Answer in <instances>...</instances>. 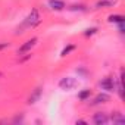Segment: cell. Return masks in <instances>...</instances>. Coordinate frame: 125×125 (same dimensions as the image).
Here are the masks:
<instances>
[{"instance_id": "obj_13", "label": "cell", "mask_w": 125, "mask_h": 125, "mask_svg": "<svg viewBox=\"0 0 125 125\" xmlns=\"http://www.w3.org/2000/svg\"><path fill=\"white\" fill-rule=\"evenodd\" d=\"M74 49H75L74 46H69V47H66V49H65L63 52H62V56H66V54H68V53H69L71 50H74Z\"/></svg>"}, {"instance_id": "obj_15", "label": "cell", "mask_w": 125, "mask_h": 125, "mask_svg": "<svg viewBox=\"0 0 125 125\" xmlns=\"http://www.w3.org/2000/svg\"><path fill=\"white\" fill-rule=\"evenodd\" d=\"M96 31H97V28H90V30H87V31H85V35H93Z\"/></svg>"}, {"instance_id": "obj_6", "label": "cell", "mask_w": 125, "mask_h": 125, "mask_svg": "<svg viewBox=\"0 0 125 125\" xmlns=\"http://www.w3.org/2000/svg\"><path fill=\"white\" fill-rule=\"evenodd\" d=\"M49 6L53 10H62L65 9V2H62V0H49Z\"/></svg>"}, {"instance_id": "obj_2", "label": "cell", "mask_w": 125, "mask_h": 125, "mask_svg": "<svg viewBox=\"0 0 125 125\" xmlns=\"http://www.w3.org/2000/svg\"><path fill=\"white\" fill-rule=\"evenodd\" d=\"M77 85H78V81L75 78H72V77H65V78H62L59 81V87L62 90H72Z\"/></svg>"}, {"instance_id": "obj_7", "label": "cell", "mask_w": 125, "mask_h": 125, "mask_svg": "<svg viewBox=\"0 0 125 125\" xmlns=\"http://www.w3.org/2000/svg\"><path fill=\"white\" fill-rule=\"evenodd\" d=\"M41 91H43V90H41V87L35 88V90H34V93H32V94L30 96V99H28V103H30V104L35 103V102H37V100L40 99V96H41Z\"/></svg>"}, {"instance_id": "obj_12", "label": "cell", "mask_w": 125, "mask_h": 125, "mask_svg": "<svg viewBox=\"0 0 125 125\" xmlns=\"http://www.w3.org/2000/svg\"><path fill=\"white\" fill-rule=\"evenodd\" d=\"M88 96H90V90H84V91H81V93L78 94V97H80L81 100H85Z\"/></svg>"}, {"instance_id": "obj_11", "label": "cell", "mask_w": 125, "mask_h": 125, "mask_svg": "<svg viewBox=\"0 0 125 125\" xmlns=\"http://www.w3.org/2000/svg\"><path fill=\"white\" fill-rule=\"evenodd\" d=\"M109 22H118V24H121V22H124V16L122 15H110L109 16Z\"/></svg>"}, {"instance_id": "obj_5", "label": "cell", "mask_w": 125, "mask_h": 125, "mask_svg": "<svg viewBox=\"0 0 125 125\" xmlns=\"http://www.w3.org/2000/svg\"><path fill=\"white\" fill-rule=\"evenodd\" d=\"M102 88L103 90H107V91H113L115 90V81L112 78H104L102 83H100Z\"/></svg>"}, {"instance_id": "obj_9", "label": "cell", "mask_w": 125, "mask_h": 125, "mask_svg": "<svg viewBox=\"0 0 125 125\" xmlns=\"http://www.w3.org/2000/svg\"><path fill=\"white\" fill-rule=\"evenodd\" d=\"M112 121H113V122H116V124H124V122H125V119H124L122 113H119V112H115V113L112 115Z\"/></svg>"}, {"instance_id": "obj_14", "label": "cell", "mask_w": 125, "mask_h": 125, "mask_svg": "<svg viewBox=\"0 0 125 125\" xmlns=\"http://www.w3.org/2000/svg\"><path fill=\"white\" fill-rule=\"evenodd\" d=\"M69 9H71V10H85L84 6H77V5H75V6H71Z\"/></svg>"}, {"instance_id": "obj_4", "label": "cell", "mask_w": 125, "mask_h": 125, "mask_svg": "<svg viewBox=\"0 0 125 125\" xmlns=\"http://www.w3.org/2000/svg\"><path fill=\"white\" fill-rule=\"evenodd\" d=\"M93 121H94L96 125H106L109 122V118L106 116V113H96Z\"/></svg>"}, {"instance_id": "obj_16", "label": "cell", "mask_w": 125, "mask_h": 125, "mask_svg": "<svg viewBox=\"0 0 125 125\" xmlns=\"http://www.w3.org/2000/svg\"><path fill=\"white\" fill-rule=\"evenodd\" d=\"M8 46H9L8 43H0V50H3V49H6Z\"/></svg>"}, {"instance_id": "obj_10", "label": "cell", "mask_w": 125, "mask_h": 125, "mask_svg": "<svg viewBox=\"0 0 125 125\" xmlns=\"http://www.w3.org/2000/svg\"><path fill=\"white\" fill-rule=\"evenodd\" d=\"M107 100H109V96H107V94H99V96L96 97L94 103H96V104H99V103H106Z\"/></svg>"}, {"instance_id": "obj_1", "label": "cell", "mask_w": 125, "mask_h": 125, "mask_svg": "<svg viewBox=\"0 0 125 125\" xmlns=\"http://www.w3.org/2000/svg\"><path fill=\"white\" fill-rule=\"evenodd\" d=\"M40 22V13H38V10L37 9H32L31 10V13L25 18V21H24V24H22V27H21V30L22 28H32L34 25H37Z\"/></svg>"}, {"instance_id": "obj_3", "label": "cell", "mask_w": 125, "mask_h": 125, "mask_svg": "<svg viewBox=\"0 0 125 125\" xmlns=\"http://www.w3.org/2000/svg\"><path fill=\"white\" fill-rule=\"evenodd\" d=\"M35 43H37V38H31V40L25 41V43L18 49V54H25V53H28V52L35 46Z\"/></svg>"}, {"instance_id": "obj_8", "label": "cell", "mask_w": 125, "mask_h": 125, "mask_svg": "<svg viewBox=\"0 0 125 125\" xmlns=\"http://www.w3.org/2000/svg\"><path fill=\"white\" fill-rule=\"evenodd\" d=\"M113 5H116V0H99L96 8H112Z\"/></svg>"}]
</instances>
